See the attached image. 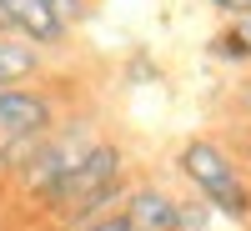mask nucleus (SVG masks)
Here are the masks:
<instances>
[{"mask_svg": "<svg viewBox=\"0 0 251 231\" xmlns=\"http://www.w3.org/2000/svg\"><path fill=\"white\" fill-rule=\"evenodd\" d=\"M121 171H126V151L116 141H91L86 156L40 191V201H46L50 211H66L71 221H96V216H106L111 206L126 201Z\"/></svg>", "mask_w": 251, "mask_h": 231, "instance_id": "nucleus-1", "label": "nucleus"}, {"mask_svg": "<svg viewBox=\"0 0 251 231\" xmlns=\"http://www.w3.org/2000/svg\"><path fill=\"white\" fill-rule=\"evenodd\" d=\"M176 171L196 186V196L211 206V211L231 216V221L251 216V186L241 181V166L226 156V146L206 141V136H191L176 151Z\"/></svg>", "mask_w": 251, "mask_h": 231, "instance_id": "nucleus-2", "label": "nucleus"}, {"mask_svg": "<svg viewBox=\"0 0 251 231\" xmlns=\"http://www.w3.org/2000/svg\"><path fill=\"white\" fill-rule=\"evenodd\" d=\"M86 146H91V131L86 126H60V131H50V136H40V146L25 156V166H20V181H25V191H46V186L60 176V171H71V166L86 156Z\"/></svg>", "mask_w": 251, "mask_h": 231, "instance_id": "nucleus-3", "label": "nucleus"}, {"mask_svg": "<svg viewBox=\"0 0 251 231\" xmlns=\"http://www.w3.org/2000/svg\"><path fill=\"white\" fill-rule=\"evenodd\" d=\"M50 131H55V101L46 91H25V86L0 91V151L20 141H40Z\"/></svg>", "mask_w": 251, "mask_h": 231, "instance_id": "nucleus-4", "label": "nucleus"}, {"mask_svg": "<svg viewBox=\"0 0 251 231\" xmlns=\"http://www.w3.org/2000/svg\"><path fill=\"white\" fill-rule=\"evenodd\" d=\"M0 10L10 15V26H15V35L25 40V46H35V51H50V46H66V20H60L46 0H0Z\"/></svg>", "mask_w": 251, "mask_h": 231, "instance_id": "nucleus-5", "label": "nucleus"}, {"mask_svg": "<svg viewBox=\"0 0 251 231\" xmlns=\"http://www.w3.org/2000/svg\"><path fill=\"white\" fill-rule=\"evenodd\" d=\"M121 221L126 231H176V201L161 186H136L121 201Z\"/></svg>", "mask_w": 251, "mask_h": 231, "instance_id": "nucleus-6", "label": "nucleus"}, {"mask_svg": "<svg viewBox=\"0 0 251 231\" xmlns=\"http://www.w3.org/2000/svg\"><path fill=\"white\" fill-rule=\"evenodd\" d=\"M40 66H46V55L35 46H25V40H15V35H0V91L40 76Z\"/></svg>", "mask_w": 251, "mask_h": 231, "instance_id": "nucleus-7", "label": "nucleus"}, {"mask_svg": "<svg viewBox=\"0 0 251 231\" xmlns=\"http://www.w3.org/2000/svg\"><path fill=\"white\" fill-rule=\"evenodd\" d=\"M211 55H216V60H226V66H251V51L236 40V30H221V35L211 40Z\"/></svg>", "mask_w": 251, "mask_h": 231, "instance_id": "nucleus-8", "label": "nucleus"}, {"mask_svg": "<svg viewBox=\"0 0 251 231\" xmlns=\"http://www.w3.org/2000/svg\"><path fill=\"white\" fill-rule=\"evenodd\" d=\"M211 206L206 201H176V231H206Z\"/></svg>", "mask_w": 251, "mask_h": 231, "instance_id": "nucleus-9", "label": "nucleus"}, {"mask_svg": "<svg viewBox=\"0 0 251 231\" xmlns=\"http://www.w3.org/2000/svg\"><path fill=\"white\" fill-rule=\"evenodd\" d=\"M75 231H126V221H121V211H106V216H96V221H80Z\"/></svg>", "mask_w": 251, "mask_h": 231, "instance_id": "nucleus-10", "label": "nucleus"}, {"mask_svg": "<svg viewBox=\"0 0 251 231\" xmlns=\"http://www.w3.org/2000/svg\"><path fill=\"white\" fill-rule=\"evenodd\" d=\"M211 10H221V15H231V20H246L251 15V0H206Z\"/></svg>", "mask_w": 251, "mask_h": 231, "instance_id": "nucleus-11", "label": "nucleus"}, {"mask_svg": "<svg viewBox=\"0 0 251 231\" xmlns=\"http://www.w3.org/2000/svg\"><path fill=\"white\" fill-rule=\"evenodd\" d=\"M231 30H236V40H241V46L251 51V15H246V20H231Z\"/></svg>", "mask_w": 251, "mask_h": 231, "instance_id": "nucleus-12", "label": "nucleus"}, {"mask_svg": "<svg viewBox=\"0 0 251 231\" xmlns=\"http://www.w3.org/2000/svg\"><path fill=\"white\" fill-rule=\"evenodd\" d=\"M246 111H251V86H246Z\"/></svg>", "mask_w": 251, "mask_h": 231, "instance_id": "nucleus-13", "label": "nucleus"}]
</instances>
